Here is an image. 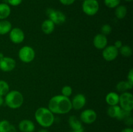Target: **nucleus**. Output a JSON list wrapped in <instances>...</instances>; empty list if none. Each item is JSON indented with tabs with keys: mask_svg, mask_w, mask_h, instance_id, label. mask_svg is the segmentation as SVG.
Instances as JSON below:
<instances>
[{
	"mask_svg": "<svg viewBox=\"0 0 133 132\" xmlns=\"http://www.w3.org/2000/svg\"><path fill=\"white\" fill-rule=\"evenodd\" d=\"M48 108L53 114H67L72 109L71 100L62 94L54 96L49 100Z\"/></svg>",
	"mask_w": 133,
	"mask_h": 132,
	"instance_id": "f257e3e1",
	"label": "nucleus"
},
{
	"mask_svg": "<svg viewBox=\"0 0 133 132\" xmlns=\"http://www.w3.org/2000/svg\"><path fill=\"white\" fill-rule=\"evenodd\" d=\"M35 118L38 124L42 128H49L55 121L54 114L48 108L44 107H39L35 113Z\"/></svg>",
	"mask_w": 133,
	"mask_h": 132,
	"instance_id": "f03ea898",
	"label": "nucleus"
},
{
	"mask_svg": "<svg viewBox=\"0 0 133 132\" xmlns=\"http://www.w3.org/2000/svg\"><path fill=\"white\" fill-rule=\"evenodd\" d=\"M24 101L23 96L19 91L13 90L9 91L5 95L4 102L10 109H16L22 106Z\"/></svg>",
	"mask_w": 133,
	"mask_h": 132,
	"instance_id": "7ed1b4c3",
	"label": "nucleus"
},
{
	"mask_svg": "<svg viewBox=\"0 0 133 132\" xmlns=\"http://www.w3.org/2000/svg\"><path fill=\"white\" fill-rule=\"evenodd\" d=\"M82 9L87 16H93L98 12L99 4L97 0H84L82 5Z\"/></svg>",
	"mask_w": 133,
	"mask_h": 132,
	"instance_id": "20e7f679",
	"label": "nucleus"
},
{
	"mask_svg": "<svg viewBox=\"0 0 133 132\" xmlns=\"http://www.w3.org/2000/svg\"><path fill=\"white\" fill-rule=\"evenodd\" d=\"M18 57L23 63H30L35 59V51L31 47L25 45L19 49L18 52Z\"/></svg>",
	"mask_w": 133,
	"mask_h": 132,
	"instance_id": "39448f33",
	"label": "nucleus"
},
{
	"mask_svg": "<svg viewBox=\"0 0 133 132\" xmlns=\"http://www.w3.org/2000/svg\"><path fill=\"white\" fill-rule=\"evenodd\" d=\"M119 107L127 111H132L133 109V95L129 92H124L119 95Z\"/></svg>",
	"mask_w": 133,
	"mask_h": 132,
	"instance_id": "423d86ee",
	"label": "nucleus"
},
{
	"mask_svg": "<svg viewBox=\"0 0 133 132\" xmlns=\"http://www.w3.org/2000/svg\"><path fill=\"white\" fill-rule=\"evenodd\" d=\"M46 13L49 19L53 21L55 25H61L66 21V15L62 12L53 9H48Z\"/></svg>",
	"mask_w": 133,
	"mask_h": 132,
	"instance_id": "0eeeda50",
	"label": "nucleus"
},
{
	"mask_svg": "<svg viewBox=\"0 0 133 132\" xmlns=\"http://www.w3.org/2000/svg\"><path fill=\"white\" fill-rule=\"evenodd\" d=\"M97 117V113L92 109H87L82 111L80 115V120L87 124H93Z\"/></svg>",
	"mask_w": 133,
	"mask_h": 132,
	"instance_id": "6e6552de",
	"label": "nucleus"
},
{
	"mask_svg": "<svg viewBox=\"0 0 133 132\" xmlns=\"http://www.w3.org/2000/svg\"><path fill=\"white\" fill-rule=\"evenodd\" d=\"M119 54V50L115 47L114 45L107 46L103 49L102 56L104 60L107 62H112L118 57Z\"/></svg>",
	"mask_w": 133,
	"mask_h": 132,
	"instance_id": "1a4fd4ad",
	"label": "nucleus"
},
{
	"mask_svg": "<svg viewBox=\"0 0 133 132\" xmlns=\"http://www.w3.org/2000/svg\"><path fill=\"white\" fill-rule=\"evenodd\" d=\"M9 38L14 43H21L25 39L24 32L18 27L12 28L9 32Z\"/></svg>",
	"mask_w": 133,
	"mask_h": 132,
	"instance_id": "9d476101",
	"label": "nucleus"
},
{
	"mask_svg": "<svg viewBox=\"0 0 133 132\" xmlns=\"http://www.w3.org/2000/svg\"><path fill=\"white\" fill-rule=\"evenodd\" d=\"M15 60L10 57L4 56L0 60V69L3 72H10L16 67Z\"/></svg>",
	"mask_w": 133,
	"mask_h": 132,
	"instance_id": "9b49d317",
	"label": "nucleus"
},
{
	"mask_svg": "<svg viewBox=\"0 0 133 132\" xmlns=\"http://www.w3.org/2000/svg\"><path fill=\"white\" fill-rule=\"evenodd\" d=\"M71 102L72 109H74L75 110H79L84 107L86 103H87V99L84 94L79 93V94L74 96Z\"/></svg>",
	"mask_w": 133,
	"mask_h": 132,
	"instance_id": "f8f14e48",
	"label": "nucleus"
},
{
	"mask_svg": "<svg viewBox=\"0 0 133 132\" xmlns=\"http://www.w3.org/2000/svg\"><path fill=\"white\" fill-rule=\"evenodd\" d=\"M93 44L96 49L102 50L107 46V36H105L101 33L97 34L94 38Z\"/></svg>",
	"mask_w": 133,
	"mask_h": 132,
	"instance_id": "ddd939ff",
	"label": "nucleus"
},
{
	"mask_svg": "<svg viewBox=\"0 0 133 132\" xmlns=\"http://www.w3.org/2000/svg\"><path fill=\"white\" fill-rule=\"evenodd\" d=\"M82 122L75 115H71L68 119V124L72 131L77 132H84Z\"/></svg>",
	"mask_w": 133,
	"mask_h": 132,
	"instance_id": "4468645a",
	"label": "nucleus"
},
{
	"mask_svg": "<svg viewBox=\"0 0 133 132\" xmlns=\"http://www.w3.org/2000/svg\"><path fill=\"white\" fill-rule=\"evenodd\" d=\"M18 128L20 132H34L35 130L34 122L28 119H24L19 122Z\"/></svg>",
	"mask_w": 133,
	"mask_h": 132,
	"instance_id": "2eb2a0df",
	"label": "nucleus"
},
{
	"mask_svg": "<svg viewBox=\"0 0 133 132\" xmlns=\"http://www.w3.org/2000/svg\"><path fill=\"white\" fill-rule=\"evenodd\" d=\"M119 95L116 92H110L107 94L105 101L110 106H116L119 104Z\"/></svg>",
	"mask_w": 133,
	"mask_h": 132,
	"instance_id": "dca6fc26",
	"label": "nucleus"
},
{
	"mask_svg": "<svg viewBox=\"0 0 133 132\" xmlns=\"http://www.w3.org/2000/svg\"><path fill=\"white\" fill-rule=\"evenodd\" d=\"M55 25L50 19H46L42 23L41 28L42 32L45 34H50L54 31Z\"/></svg>",
	"mask_w": 133,
	"mask_h": 132,
	"instance_id": "f3484780",
	"label": "nucleus"
},
{
	"mask_svg": "<svg viewBox=\"0 0 133 132\" xmlns=\"http://www.w3.org/2000/svg\"><path fill=\"white\" fill-rule=\"evenodd\" d=\"M11 9L7 3H0V20L6 19L10 16Z\"/></svg>",
	"mask_w": 133,
	"mask_h": 132,
	"instance_id": "a211bd4d",
	"label": "nucleus"
},
{
	"mask_svg": "<svg viewBox=\"0 0 133 132\" xmlns=\"http://www.w3.org/2000/svg\"><path fill=\"white\" fill-rule=\"evenodd\" d=\"M12 24L6 19L0 20V35H5L9 33L11 29Z\"/></svg>",
	"mask_w": 133,
	"mask_h": 132,
	"instance_id": "6ab92c4d",
	"label": "nucleus"
},
{
	"mask_svg": "<svg viewBox=\"0 0 133 132\" xmlns=\"http://www.w3.org/2000/svg\"><path fill=\"white\" fill-rule=\"evenodd\" d=\"M133 85L128 81H120L117 84L116 90L119 93H122L127 92V91L132 89Z\"/></svg>",
	"mask_w": 133,
	"mask_h": 132,
	"instance_id": "aec40b11",
	"label": "nucleus"
},
{
	"mask_svg": "<svg viewBox=\"0 0 133 132\" xmlns=\"http://www.w3.org/2000/svg\"><path fill=\"white\" fill-rule=\"evenodd\" d=\"M122 111V108L118 105L110 106L107 109V114L110 117L117 119Z\"/></svg>",
	"mask_w": 133,
	"mask_h": 132,
	"instance_id": "412c9836",
	"label": "nucleus"
},
{
	"mask_svg": "<svg viewBox=\"0 0 133 132\" xmlns=\"http://www.w3.org/2000/svg\"><path fill=\"white\" fill-rule=\"evenodd\" d=\"M115 16L118 19H123L127 13V9L124 5H118L115 8Z\"/></svg>",
	"mask_w": 133,
	"mask_h": 132,
	"instance_id": "4be33fe9",
	"label": "nucleus"
},
{
	"mask_svg": "<svg viewBox=\"0 0 133 132\" xmlns=\"http://www.w3.org/2000/svg\"><path fill=\"white\" fill-rule=\"evenodd\" d=\"M9 85L6 81L1 80H0V95L3 97L5 96L10 91Z\"/></svg>",
	"mask_w": 133,
	"mask_h": 132,
	"instance_id": "5701e85b",
	"label": "nucleus"
},
{
	"mask_svg": "<svg viewBox=\"0 0 133 132\" xmlns=\"http://www.w3.org/2000/svg\"><path fill=\"white\" fill-rule=\"evenodd\" d=\"M119 53L124 57H130L132 54V50L129 45H122V47L119 49Z\"/></svg>",
	"mask_w": 133,
	"mask_h": 132,
	"instance_id": "b1692460",
	"label": "nucleus"
},
{
	"mask_svg": "<svg viewBox=\"0 0 133 132\" xmlns=\"http://www.w3.org/2000/svg\"><path fill=\"white\" fill-rule=\"evenodd\" d=\"M10 123L6 120L0 121V132H9L11 128Z\"/></svg>",
	"mask_w": 133,
	"mask_h": 132,
	"instance_id": "393cba45",
	"label": "nucleus"
},
{
	"mask_svg": "<svg viewBox=\"0 0 133 132\" xmlns=\"http://www.w3.org/2000/svg\"><path fill=\"white\" fill-rule=\"evenodd\" d=\"M121 0H104L105 6L109 9H115L119 5Z\"/></svg>",
	"mask_w": 133,
	"mask_h": 132,
	"instance_id": "a878e982",
	"label": "nucleus"
},
{
	"mask_svg": "<svg viewBox=\"0 0 133 132\" xmlns=\"http://www.w3.org/2000/svg\"><path fill=\"white\" fill-rule=\"evenodd\" d=\"M72 88L70 85H65L62 88V90H61L62 95L68 97V98L72 94Z\"/></svg>",
	"mask_w": 133,
	"mask_h": 132,
	"instance_id": "bb28decb",
	"label": "nucleus"
},
{
	"mask_svg": "<svg viewBox=\"0 0 133 132\" xmlns=\"http://www.w3.org/2000/svg\"><path fill=\"white\" fill-rule=\"evenodd\" d=\"M101 34L105 36H108L112 32V27L109 24H105L101 28Z\"/></svg>",
	"mask_w": 133,
	"mask_h": 132,
	"instance_id": "cd10ccee",
	"label": "nucleus"
},
{
	"mask_svg": "<svg viewBox=\"0 0 133 132\" xmlns=\"http://www.w3.org/2000/svg\"><path fill=\"white\" fill-rule=\"evenodd\" d=\"M9 5L13 6H17L22 3L23 0H6Z\"/></svg>",
	"mask_w": 133,
	"mask_h": 132,
	"instance_id": "c85d7f7f",
	"label": "nucleus"
},
{
	"mask_svg": "<svg viewBox=\"0 0 133 132\" xmlns=\"http://www.w3.org/2000/svg\"><path fill=\"white\" fill-rule=\"evenodd\" d=\"M123 121H124L125 124H127V126H131L133 123V119H132V115L129 116L128 117H127L125 119H124Z\"/></svg>",
	"mask_w": 133,
	"mask_h": 132,
	"instance_id": "c756f323",
	"label": "nucleus"
},
{
	"mask_svg": "<svg viewBox=\"0 0 133 132\" xmlns=\"http://www.w3.org/2000/svg\"><path fill=\"white\" fill-rule=\"evenodd\" d=\"M127 81L133 85V69H131L127 75Z\"/></svg>",
	"mask_w": 133,
	"mask_h": 132,
	"instance_id": "7c9ffc66",
	"label": "nucleus"
},
{
	"mask_svg": "<svg viewBox=\"0 0 133 132\" xmlns=\"http://www.w3.org/2000/svg\"><path fill=\"white\" fill-rule=\"evenodd\" d=\"M61 3H62L63 5H66V6H69L74 3L75 1V0H59Z\"/></svg>",
	"mask_w": 133,
	"mask_h": 132,
	"instance_id": "2f4dec72",
	"label": "nucleus"
},
{
	"mask_svg": "<svg viewBox=\"0 0 133 132\" xmlns=\"http://www.w3.org/2000/svg\"><path fill=\"white\" fill-rule=\"evenodd\" d=\"M122 45H123V43H122V41H121V40H116L114 44V46L115 47L116 49H118V50L122 47Z\"/></svg>",
	"mask_w": 133,
	"mask_h": 132,
	"instance_id": "473e14b6",
	"label": "nucleus"
},
{
	"mask_svg": "<svg viewBox=\"0 0 133 132\" xmlns=\"http://www.w3.org/2000/svg\"><path fill=\"white\" fill-rule=\"evenodd\" d=\"M121 132H133V129L132 128L128 127V128H125L123 129H122Z\"/></svg>",
	"mask_w": 133,
	"mask_h": 132,
	"instance_id": "72a5a7b5",
	"label": "nucleus"
},
{
	"mask_svg": "<svg viewBox=\"0 0 133 132\" xmlns=\"http://www.w3.org/2000/svg\"><path fill=\"white\" fill-rule=\"evenodd\" d=\"M9 132H16V129L15 127L13 125H11V128H10V131Z\"/></svg>",
	"mask_w": 133,
	"mask_h": 132,
	"instance_id": "f704fd0d",
	"label": "nucleus"
},
{
	"mask_svg": "<svg viewBox=\"0 0 133 132\" xmlns=\"http://www.w3.org/2000/svg\"><path fill=\"white\" fill-rule=\"evenodd\" d=\"M3 103H4L3 98L2 96L0 95V107H1L3 104Z\"/></svg>",
	"mask_w": 133,
	"mask_h": 132,
	"instance_id": "c9c22d12",
	"label": "nucleus"
},
{
	"mask_svg": "<svg viewBox=\"0 0 133 132\" xmlns=\"http://www.w3.org/2000/svg\"><path fill=\"white\" fill-rule=\"evenodd\" d=\"M38 132H49V131L47 129H45V128H43V129H40Z\"/></svg>",
	"mask_w": 133,
	"mask_h": 132,
	"instance_id": "e433bc0d",
	"label": "nucleus"
},
{
	"mask_svg": "<svg viewBox=\"0 0 133 132\" xmlns=\"http://www.w3.org/2000/svg\"><path fill=\"white\" fill-rule=\"evenodd\" d=\"M4 56H4L3 53H0V60H1V58H3Z\"/></svg>",
	"mask_w": 133,
	"mask_h": 132,
	"instance_id": "4c0bfd02",
	"label": "nucleus"
},
{
	"mask_svg": "<svg viewBox=\"0 0 133 132\" xmlns=\"http://www.w3.org/2000/svg\"><path fill=\"white\" fill-rule=\"evenodd\" d=\"M124 1H128V2H130V1H132V0H124Z\"/></svg>",
	"mask_w": 133,
	"mask_h": 132,
	"instance_id": "58836bf2",
	"label": "nucleus"
},
{
	"mask_svg": "<svg viewBox=\"0 0 133 132\" xmlns=\"http://www.w3.org/2000/svg\"><path fill=\"white\" fill-rule=\"evenodd\" d=\"M70 132H77V131H70Z\"/></svg>",
	"mask_w": 133,
	"mask_h": 132,
	"instance_id": "ea45409f",
	"label": "nucleus"
},
{
	"mask_svg": "<svg viewBox=\"0 0 133 132\" xmlns=\"http://www.w3.org/2000/svg\"><path fill=\"white\" fill-rule=\"evenodd\" d=\"M81 1H84V0H81Z\"/></svg>",
	"mask_w": 133,
	"mask_h": 132,
	"instance_id": "a19ab883",
	"label": "nucleus"
}]
</instances>
